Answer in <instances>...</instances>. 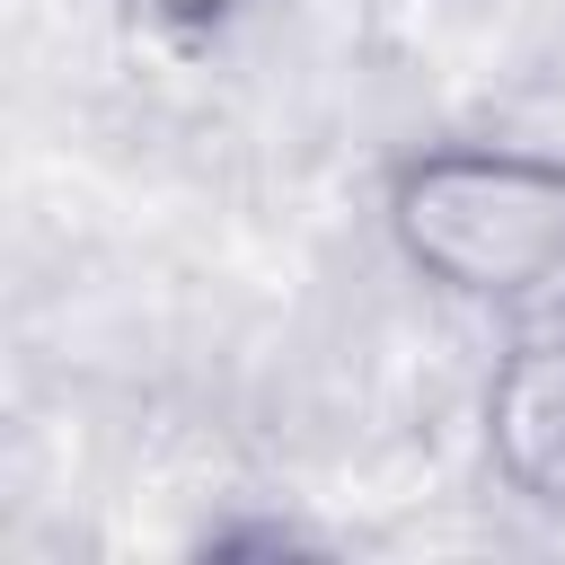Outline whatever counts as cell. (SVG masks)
Segmentation results:
<instances>
[{
    "label": "cell",
    "mask_w": 565,
    "mask_h": 565,
    "mask_svg": "<svg viewBox=\"0 0 565 565\" xmlns=\"http://www.w3.org/2000/svg\"><path fill=\"white\" fill-rule=\"evenodd\" d=\"M477 459L512 512L565 530V282L494 318L477 380Z\"/></svg>",
    "instance_id": "obj_2"
},
{
    "label": "cell",
    "mask_w": 565,
    "mask_h": 565,
    "mask_svg": "<svg viewBox=\"0 0 565 565\" xmlns=\"http://www.w3.org/2000/svg\"><path fill=\"white\" fill-rule=\"evenodd\" d=\"M256 9H265V0H115V18H124L132 35L168 44V53H203V44H221V35H238Z\"/></svg>",
    "instance_id": "obj_3"
},
{
    "label": "cell",
    "mask_w": 565,
    "mask_h": 565,
    "mask_svg": "<svg viewBox=\"0 0 565 565\" xmlns=\"http://www.w3.org/2000/svg\"><path fill=\"white\" fill-rule=\"evenodd\" d=\"M388 256L450 309L512 318L565 282V150L521 132H433L380 168Z\"/></svg>",
    "instance_id": "obj_1"
},
{
    "label": "cell",
    "mask_w": 565,
    "mask_h": 565,
    "mask_svg": "<svg viewBox=\"0 0 565 565\" xmlns=\"http://www.w3.org/2000/svg\"><path fill=\"white\" fill-rule=\"evenodd\" d=\"M335 539L300 512H212L194 530V556H327Z\"/></svg>",
    "instance_id": "obj_4"
}]
</instances>
